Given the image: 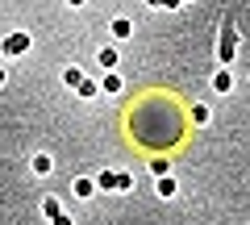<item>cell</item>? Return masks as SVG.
<instances>
[{"label": "cell", "mask_w": 250, "mask_h": 225, "mask_svg": "<svg viewBox=\"0 0 250 225\" xmlns=\"http://www.w3.org/2000/svg\"><path fill=\"white\" fill-rule=\"evenodd\" d=\"M217 59H221V67H229L233 59H238V29H221V46H217Z\"/></svg>", "instance_id": "1"}, {"label": "cell", "mask_w": 250, "mask_h": 225, "mask_svg": "<svg viewBox=\"0 0 250 225\" xmlns=\"http://www.w3.org/2000/svg\"><path fill=\"white\" fill-rule=\"evenodd\" d=\"M0 46H4V54H9V59H17V54H25V50H29V34H9Z\"/></svg>", "instance_id": "2"}, {"label": "cell", "mask_w": 250, "mask_h": 225, "mask_svg": "<svg viewBox=\"0 0 250 225\" xmlns=\"http://www.w3.org/2000/svg\"><path fill=\"white\" fill-rule=\"evenodd\" d=\"M71 196L75 200H92L96 196V180H92V175H80V180L71 184Z\"/></svg>", "instance_id": "3"}, {"label": "cell", "mask_w": 250, "mask_h": 225, "mask_svg": "<svg viewBox=\"0 0 250 225\" xmlns=\"http://www.w3.org/2000/svg\"><path fill=\"white\" fill-rule=\"evenodd\" d=\"M213 92H221V96L233 92V71H229V67H221V71L213 75Z\"/></svg>", "instance_id": "4"}, {"label": "cell", "mask_w": 250, "mask_h": 225, "mask_svg": "<svg viewBox=\"0 0 250 225\" xmlns=\"http://www.w3.org/2000/svg\"><path fill=\"white\" fill-rule=\"evenodd\" d=\"M29 167H34V175H50V171H54V159H50V154H46V150H38Z\"/></svg>", "instance_id": "5"}, {"label": "cell", "mask_w": 250, "mask_h": 225, "mask_svg": "<svg viewBox=\"0 0 250 225\" xmlns=\"http://www.w3.org/2000/svg\"><path fill=\"white\" fill-rule=\"evenodd\" d=\"M154 192H159L163 200H171V196H175V192H179V184L171 180V175H159V180H154Z\"/></svg>", "instance_id": "6"}, {"label": "cell", "mask_w": 250, "mask_h": 225, "mask_svg": "<svg viewBox=\"0 0 250 225\" xmlns=\"http://www.w3.org/2000/svg\"><path fill=\"white\" fill-rule=\"evenodd\" d=\"M108 29H113V38H117V42H125V38L134 34V21H129V17H117Z\"/></svg>", "instance_id": "7"}, {"label": "cell", "mask_w": 250, "mask_h": 225, "mask_svg": "<svg viewBox=\"0 0 250 225\" xmlns=\"http://www.w3.org/2000/svg\"><path fill=\"white\" fill-rule=\"evenodd\" d=\"M100 92L117 96V92H121V75H117V71H104V80H100Z\"/></svg>", "instance_id": "8"}, {"label": "cell", "mask_w": 250, "mask_h": 225, "mask_svg": "<svg viewBox=\"0 0 250 225\" xmlns=\"http://www.w3.org/2000/svg\"><path fill=\"white\" fill-rule=\"evenodd\" d=\"M96 59H100V67H104V71H113V67H117V46H100Z\"/></svg>", "instance_id": "9"}, {"label": "cell", "mask_w": 250, "mask_h": 225, "mask_svg": "<svg viewBox=\"0 0 250 225\" xmlns=\"http://www.w3.org/2000/svg\"><path fill=\"white\" fill-rule=\"evenodd\" d=\"M96 188H100V192H117V171H100Z\"/></svg>", "instance_id": "10"}, {"label": "cell", "mask_w": 250, "mask_h": 225, "mask_svg": "<svg viewBox=\"0 0 250 225\" xmlns=\"http://www.w3.org/2000/svg\"><path fill=\"white\" fill-rule=\"evenodd\" d=\"M192 121H196V125H208V121H213V108H208V104H196V108H192Z\"/></svg>", "instance_id": "11"}, {"label": "cell", "mask_w": 250, "mask_h": 225, "mask_svg": "<svg viewBox=\"0 0 250 225\" xmlns=\"http://www.w3.org/2000/svg\"><path fill=\"white\" fill-rule=\"evenodd\" d=\"M62 80H67V88H80V83H83V71H80V67H67Z\"/></svg>", "instance_id": "12"}, {"label": "cell", "mask_w": 250, "mask_h": 225, "mask_svg": "<svg viewBox=\"0 0 250 225\" xmlns=\"http://www.w3.org/2000/svg\"><path fill=\"white\" fill-rule=\"evenodd\" d=\"M129 188H134V175H129V171H117V192H129Z\"/></svg>", "instance_id": "13"}, {"label": "cell", "mask_w": 250, "mask_h": 225, "mask_svg": "<svg viewBox=\"0 0 250 225\" xmlns=\"http://www.w3.org/2000/svg\"><path fill=\"white\" fill-rule=\"evenodd\" d=\"M75 92H80V96H96V92H100V83H96V80H83Z\"/></svg>", "instance_id": "14"}, {"label": "cell", "mask_w": 250, "mask_h": 225, "mask_svg": "<svg viewBox=\"0 0 250 225\" xmlns=\"http://www.w3.org/2000/svg\"><path fill=\"white\" fill-rule=\"evenodd\" d=\"M42 213H46V217H54V213H59V200L46 196V200H42Z\"/></svg>", "instance_id": "15"}, {"label": "cell", "mask_w": 250, "mask_h": 225, "mask_svg": "<svg viewBox=\"0 0 250 225\" xmlns=\"http://www.w3.org/2000/svg\"><path fill=\"white\" fill-rule=\"evenodd\" d=\"M50 225H71V213H54V217H50Z\"/></svg>", "instance_id": "16"}, {"label": "cell", "mask_w": 250, "mask_h": 225, "mask_svg": "<svg viewBox=\"0 0 250 225\" xmlns=\"http://www.w3.org/2000/svg\"><path fill=\"white\" fill-rule=\"evenodd\" d=\"M146 4H150V9H163V4H175V0H146Z\"/></svg>", "instance_id": "17"}, {"label": "cell", "mask_w": 250, "mask_h": 225, "mask_svg": "<svg viewBox=\"0 0 250 225\" xmlns=\"http://www.w3.org/2000/svg\"><path fill=\"white\" fill-rule=\"evenodd\" d=\"M4 80H9V75H4V67H0V88H4Z\"/></svg>", "instance_id": "18"}, {"label": "cell", "mask_w": 250, "mask_h": 225, "mask_svg": "<svg viewBox=\"0 0 250 225\" xmlns=\"http://www.w3.org/2000/svg\"><path fill=\"white\" fill-rule=\"evenodd\" d=\"M67 4H83V0H67Z\"/></svg>", "instance_id": "19"}]
</instances>
